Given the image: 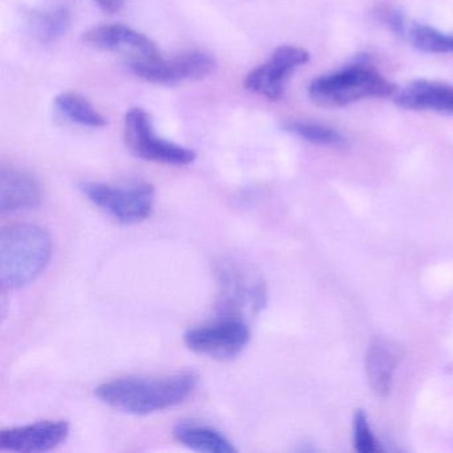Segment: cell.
<instances>
[{
  "mask_svg": "<svg viewBox=\"0 0 453 453\" xmlns=\"http://www.w3.org/2000/svg\"><path fill=\"white\" fill-rule=\"evenodd\" d=\"M310 54L296 46H280L273 52L272 58L248 73L243 86L251 94L277 102L285 95L286 83L291 73L306 65Z\"/></svg>",
  "mask_w": 453,
  "mask_h": 453,
  "instance_id": "obj_10",
  "label": "cell"
},
{
  "mask_svg": "<svg viewBox=\"0 0 453 453\" xmlns=\"http://www.w3.org/2000/svg\"><path fill=\"white\" fill-rule=\"evenodd\" d=\"M395 94L394 84L373 68L360 65L320 76L309 87L312 102L327 108L346 107L360 100L394 96Z\"/></svg>",
  "mask_w": 453,
  "mask_h": 453,
  "instance_id": "obj_3",
  "label": "cell"
},
{
  "mask_svg": "<svg viewBox=\"0 0 453 453\" xmlns=\"http://www.w3.org/2000/svg\"><path fill=\"white\" fill-rule=\"evenodd\" d=\"M283 129L304 142L320 147L339 148L347 144V140L335 129L310 121H288L283 124Z\"/></svg>",
  "mask_w": 453,
  "mask_h": 453,
  "instance_id": "obj_19",
  "label": "cell"
},
{
  "mask_svg": "<svg viewBox=\"0 0 453 453\" xmlns=\"http://www.w3.org/2000/svg\"><path fill=\"white\" fill-rule=\"evenodd\" d=\"M124 142L136 157L164 165H189L197 157L190 148L158 136L152 119L142 108H134L127 113L124 119Z\"/></svg>",
  "mask_w": 453,
  "mask_h": 453,
  "instance_id": "obj_6",
  "label": "cell"
},
{
  "mask_svg": "<svg viewBox=\"0 0 453 453\" xmlns=\"http://www.w3.org/2000/svg\"><path fill=\"white\" fill-rule=\"evenodd\" d=\"M58 112L73 124H78L88 128H103L107 126V120L102 113L95 110L94 105L75 92H65L55 100Z\"/></svg>",
  "mask_w": 453,
  "mask_h": 453,
  "instance_id": "obj_18",
  "label": "cell"
},
{
  "mask_svg": "<svg viewBox=\"0 0 453 453\" xmlns=\"http://www.w3.org/2000/svg\"><path fill=\"white\" fill-rule=\"evenodd\" d=\"M71 22L73 14L65 6L31 12L27 19L30 33L42 44H52L63 38L70 30Z\"/></svg>",
  "mask_w": 453,
  "mask_h": 453,
  "instance_id": "obj_17",
  "label": "cell"
},
{
  "mask_svg": "<svg viewBox=\"0 0 453 453\" xmlns=\"http://www.w3.org/2000/svg\"><path fill=\"white\" fill-rule=\"evenodd\" d=\"M52 240L38 225L4 227L0 234V280L4 288L30 285L50 264Z\"/></svg>",
  "mask_w": 453,
  "mask_h": 453,
  "instance_id": "obj_2",
  "label": "cell"
},
{
  "mask_svg": "<svg viewBox=\"0 0 453 453\" xmlns=\"http://www.w3.org/2000/svg\"><path fill=\"white\" fill-rule=\"evenodd\" d=\"M83 41L97 51L120 55L128 68L161 57L160 50L148 36L128 26H96L84 33Z\"/></svg>",
  "mask_w": 453,
  "mask_h": 453,
  "instance_id": "obj_9",
  "label": "cell"
},
{
  "mask_svg": "<svg viewBox=\"0 0 453 453\" xmlns=\"http://www.w3.org/2000/svg\"><path fill=\"white\" fill-rule=\"evenodd\" d=\"M42 201V185L30 172L4 168L0 172V211L20 213L36 208Z\"/></svg>",
  "mask_w": 453,
  "mask_h": 453,
  "instance_id": "obj_12",
  "label": "cell"
},
{
  "mask_svg": "<svg viewBox=\"0 0 453 453\" xmlns=\"http://www.w3.org/2000/svg\"><path fill=\"white\" fill-rule=\"evenodd\" d=\"M173 436L180 444L189 449L205 453H234L235 445L221 432L205 424L184 421L173 429Z\"/></svg>",
  "mask_w": 453,
  "mask_h": 453,
  "instance_id": "obj_16",
  "label": "cell"
},
{
  "mask_svg": "<svg viewBox=\"0 0 453 453\" xmlns=\"http://www.w3.org/2000/svg\"><path fill=\"white\" fill-rule=\"evenodd\" d=\"M388 25L400 38L426 54H453V34H445L423 23L408 19L402 12H391Z\"/></svg>",
  "mask_w": 453,
  "mask_h": 453,
  "instance_id": "obj_14",
  "label": "cell"
},
{
  "mask_svg": "<svg viewBox=\"0 0 453 453\" xmlns=\"http://www.w3.org/2000/svg\"><path fill=\"white\" fill-rule=\"evenodd\" d=\"M200 376L193 371L163 375L124 376L104 381L96 396L105 404L132 415H150L182 404L192 396Z\"/></svg>",
  "mask_w": 453,
  "mask_h": 453,
  "instance_id": "obj_1",
  "label": "cell"
},
{
  "mask_svg": "<svg viewBox=\"0 0 453 453\" xmlns=\"http://www.w3.org/2000/svg\"><path fill=\"white\" fill-rule=\"evenodd\" d=\"M81 192L97 208L121 224L145 221L155 209V188L142 180L121 182H84Z\"/></svg>",
  "mask_w": 453,
  "mask_h": 453,
  "instance_id": "obj_4",
  "label": "cell"
},
{
  "mask_svg": "<svg viewBox=\"0 0 453 453\" xmlns=\"http://www.w3.org/2000/svg\"><path fill=\"white\" fill-rule=\"evenodd\" d=\"M394 96L396 105L404 110L453 115V86L449 84L415 81Z\"/></svg>",
  "mask_w": 453,
  "mask_h": 453,
  "instance_id": "obj_13",
  "label": "cell"
},
{
  "mask_svg": "<svg viewBox=\"0 0 453 453\" xmlns=\"http://www.w3.org/2000/svg\"><path fill=\"white\" fill-rule=\"evenodd\" d=\"M399 360V349L386 339H373L365 355V371L371 388L379 396H387Z\"/></svg>",
  "mask_w": 453,
  "mask_h": 453,
  "instance_id": "obj_15",
  "label": "cell"
},
{
  "mask_svg": "<svg viewBox=\"0 0 453 453\" xmlns=\"http://www.w3.org/2000/svg\"><path fill=\"white\" fill-rule=\"evenodd\" d=\"M219 285V309L224 314L254 315L266 307L267 288L264 278L245 262L222 258L214 266Z\"/></svg>",
  "mask_w": 453,
  "mask_h": 453,
  "instance_id": "obj_5",
  "label": "cell"
},
{
  "mask_svg": "<svg viewBox=\"0 0 453 453\" xmlns=\"http://www.w3.org/2000/svg\"><path fill=\"white\" fill-rule=\"evenodd\" d=\"M95 4L108 14H116L120 12L126 4V0H94Z\"/></svg>",
  "mask_w": 453,
  "mask_h": 453,
  "instance_id": "obj_21",
  "label": "cell"
},
{
  "mask_svg": "<svg viewBox=\"0 0 453 453\" xmlns=\"http://www.w3.org/2000/svg\"><path fill=\"white\" fill-rule=\"evenodd\" d=\"M217 62L211 54L203 51H185L165 59L160 57L152 62L142 63L129 68L137 78L152 84L184 83L208 78L216 70Z\"/></svg>",
  "mask_w": 453,
  "mask_h": 453,
  "instance_id": "obj_8",
  "label": "cell"
},
{
  "mask_svg": "<svg viewBox=\"0 0 453 453\" xmlns=\"http://www.w3.org/2000/svg\"><path fill=\"white\" fill-rule=\"evenodd\" d=\"M251 333L242 317L224 314L185 333L188 349L214 359H232L248 347Z\"/></svg>",
  "mask_w": 453,
  "mask_h": 453,
  "instance_id": "obj_7",
  "label": "cell"
},
{
  "mask_svg": "<svg viewBox=\"0 0 453 453\" xmlns=\"http://www.w3.org/2000/svg\"><path fill=\"white\" fill-rule=\"evenodd\" d=\"M354 442L355 449L360 453H375L381 450L380 445L378 444L375 437L371 434L367 416H365L363 410H359L355 413Z\"/></svg>",
  "mask_w": 453,
  "mask_h": 453,
  "instance_id": "obj_20",
  "label": "cell"
},
{
  "mask_svg": "<svg viewBox=\"0 0 453 453\" xmlns=\"http://www.w3.org/2000/svg\"><path fill=\"white\" fill-rule=\"evenodd\" d=\"M70 434L65 420H43L0 432V448L12 452H47L59 447Z\"/></svg>",
  "mask_w": 453,
  "mask_h": 453,
  "instance_id": "obj_11",
  "label": "cell"
}]
</instances>
